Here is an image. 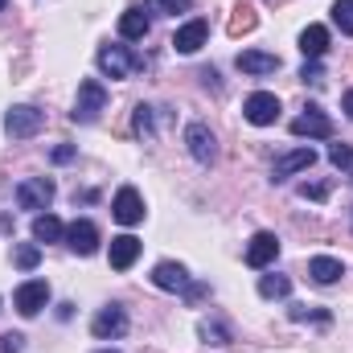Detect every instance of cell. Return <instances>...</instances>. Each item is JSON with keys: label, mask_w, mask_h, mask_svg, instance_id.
I'll return each instance as SVG.
<instances>
[{"label": "cell", "mask_w": 353, "mask_h": 353, "mask_svg": "<svg viewBox=\"0 0 353 353\" xmlns=\"http://www.w3.org/2000/svg\"><path fill=\"white\" fill-rule=\"evenodd\" d=\"M99 111H107V87H103L99 79L79 83V99H74L70 119H74V123H94V119H99Z\"/></svg>", "instance_id": "cell-1"}, {"label": "cell", "mask_w": 353, "mask_h": 353, "mask_svg": "<svg viewBox=\"0 0 353 353\" xmlns=\"http://www.w3.org/2000/svg\"><path fill=\"white\" fill-rule=\"evenodd\" d=\"M94 62H99V70H103L107 79H128V74H136V70L144 66V58H136L128 46H103Z\"/></svg>", "instance_id": "cell-2"}, {"label": "cell", "mask_w": 353, "mask_h": 353, "mask_svg": "<svg viewBox=\"0 0 353 353\" xmlns=\"http://www.w3.org/2000/svg\"><path fill=\"white\" fill-rule=\"evenodd\" d=\"M41 128H46V111H37V107H29V103L12 107V111L4 115V132H8L12 140H29V136H37Z\"/></svg>", "instance_id": "cell-3"}, {"label": "cell", "mask_w": 353, "mask_h": 353, "mask_svg": "<svg viewBox=\"0 0 353 353\" xmlns=\"http://www.w3.org/2000/svg\"><path fill=\"white\" fill-rule=\"evenodd\" d=\"M292 136H308V140H329L333 136V119L316 107V103H308L304 107V115H296L292 119Z\"/></svg>", "instance_id": "cell-4"}, {"label": "cell", "mask_w": 353, "mask_h": 353, "mask_svg": "<svg viewBox=\"0 0 353 353\" xmlns=\"http://www.w3.org/2000/svg\"><path fill=\"white\" fill-rule=\"evenodd\" d=\"M185 148H189V157L197 165H214L218 161V140H214V132L205 123H189L185 128Z\"/></svg>", "instance_id": "cell-5"}, {"label": "cell", "mask_w": 353, "mask_h": 353, "mask_svg": "<svg viewBox=\"0 0 353 353\" xmlns=\"http://www.w3.org/2000/svg\"><path fill=\"white\" fill-rule=\"evenodd\" d=\"M54 181L50 176H29V181H21L17 185V205L21 210H46L50 201H54Z\"/></svg>", "instance_id": "cell-6"}, {"label": "cell", "mask_w": 353, "mask_h": 353, "mask_svg": "<svg viewBox=\"0 0 353 353\" xmlns=\"http://www.w3.org/2000/svg\"><path fill=\"white\" fill-rule=\"evenodd\" d=\"M12 304H17L21 316H37V312L50 304V283H46V279H25V283L17 288Z\"/></svg>", "instance_id": "cell-7"}, {"label": "cell", "mask_w": 353, "mask_h": 353, "mask_svg": "<svg viewBox=\"0 0 353 353\" xmlns=\"http://www.w3.org/2000/svg\"><path fill=\"white\" fill-rule=\"evenodd\" d=\"M243 115H247V123H255V128H271V123L279 119V99H275L271 90H255V94L243 103Z\"/></svg>", "instance_id": "cell-8"}, {"label": "cell", "mask_w": 353, "mask_h": 353, "mask_svg": "<svg viewBox=\"0 0 353 353\" xmlns=\"http://www.w3.org/2000/svg\"><path fill=\"white\" fill-rule=\"evenodd\" d=\"M111 214H115L119 226H136V222H144V197H140L132 185H123V189L115 193V201H111Z\"/></svg>", "instance_id": "cell-9"}, {"label": "cell", "mask_w": 353, "mask_h": 353, "mask_svg": "<svg viewBox=\"0 0 353 353\" xmlns=\"http://www.w3.org/2000/svg\"><path fill=\"white\" fill-rule=\"evenodd\" d=\"M90 333H94L99 341H107V337H123V333H128V312H123L119 304H107V308L90 321Z\"/></svg>", "instance_id": "cell-10"}, {"label": "cell", "mask_w": 353, "mask_h": 353, "mask_svg": "<svg viewBox=\"0 0 353 353\" xmlns=\"http://www.w3.org/2000/svg\"><path fill=\"white\" fill-rule=\"evenodd\" d=\"M66 247H70L74 255H94V251H99V226L87 222V218L70 222V226H66Z\"/></svg>", "instance_id": "cell-11"}, {"label": "cell", "mask_w": 353, "mask_h": 353, "mask_svg": "<svg viewBox=\"0 0 353 353\" xmlns=\"http://www.w3.org/2000/svg\"><path fill=\"white\" fill-rule=\"evenodd\" d=\"M275 255H279V239L271 230H259L247 243V267H255V271H263L267 263H275Z\"/></svg>", "instance_id": "cell-12"}, {"label": "cell", "mask_w": 353, "mask_h": 353, "mask_svg": "<svg viewBox=\"0 0 353 353\" xmlns=\"http://www.w3.org/2000/svg\"><path fill=\"white\" fill-rule=\"evenodd\" d=\"M205 37H210V25L197 17V21L181 25V29L173 33V50H176V54H197V50L205 46Z\"/></svg>", "instance_id": "cell-13"}, {"label": "cell", "mask_w": 353, "mask_h": 353, "mask_svg": "<svg viewBox=\"0 0 353 353\" xmlns=\"http://www.w3.org/2000/svg\"><path fill=\"white\" fill-rule=\"evenodd\" d=\"M152 283L161 288V292H189V271L173 259H165V263L152 267Z\"/></svg>", "instance_id": "cell-14"}, {"label": "cell", "mask_w": 353, "mask_h": 353, "mask_svg": "<svg viewBox=\"0 0 353 353\" xmlns=\"http://www.w3.org/2000/svg\"><path fill=\"white\" fill-rule=\"evenodd\" d=\"M140 251H144V243L136 234H119V239H111V255L107 259H111L115 271H128V267L140 259Z\"/></svg>", "instance_id": "cell-15"}, {"label": "cell", "mask_w": 353, "mask_h": 353, "mask_svg": "<svg viewBox=\"0 0 353 353\" xmlns=\"http://www.w3.org/2000/svg\"><path fill=\"white\" fill-rule=\"evenodd\" d=\"M312 165H316V152H312V148H292L288 157H279V161H275L271 176H275V181H283V176L304 173V169H312Z\"/></svg>", "instance_id": "cell-16"}, {"label": "cell", "mask_w": 353, "mask_h": 353, "mask_svg": "<svg viewBox=\"0 0 353 353\" xmlns=\"http://www.w3.org/2000/svg\"><path fill=\"white\" fill-rule=\"evenodd\" d=\"M234 66H239L243 74H275V70H279V58L267 54V50H243V54L234 58Z\"/></svg>", "instance_id": "cell-17"}, {"label": "cell", "mask_w": 353, "mask_h": 353, "mask_svg": "<svg viewBox=\"0 0 353 353\" xmlns=\"http://www.w3.org/2000/svg\"><path fill=\"white\" fill-rule=\"evenodd\" d=\"M300 50H304L308 62H321L325 50H329V29H325V25H308V29L300 33Z\"/></svg>", "instance_id": "cell-18"}, {"label": "cell", "mask_w": 353, "mask_h": 353, "mask_svg": "<svg viewBox=\"0 0 353 353\" xmlns=\"http://www.w3.org/2000/svg\"><path fill=\"white\" fill-rule=\"evenodd\" d=\"M308 275H312L316 283H337V279L345 275V263L333 259V255H316V259H308Z\"/></svg>", "instance_id": "cell-19"}, {"label": "cell", "mask_w": 353, "mask_h": 353, "mask_svg": "<svg viewBox=\"0 0 353 353\" xmlns=\"http://www.w3.org/2000/svg\"><path fill=\"white\" fill-rule=\"evenodd\" d=\"M119 37H123V41H144V37H148V17H144L140 8H128V12L119 17Z\"/></svg>", "instance_id": "cell-20"}, {"label": "cell", "mask_w": 353, "mask_h": 353, "mask_svg": "<svg viewBox=\"0 0 353 353\" xmlns=\"http://www.w3.org/2000/svg\"><path fill=\"white\" fill-rule=\"evenodd\" d=\"M33 239L37 243H58V239H66V226L54 214H37L33 218Z\"/></svg>", "instance_id": "cell-21"}, {"label": "cell", "mask_w": 353, "mask_h": 353, "mask_svg": "<svg viewBox=\"0 0 353 353\" xmlns=\"http://www.w3.org/2000/svg\"><path fill=\"white\" fill-rule=\"evenodd\" d=\"M197 333H201V341H210V345H230V341H234L230 329H226L218 316H205V321L197 325Z\"/></svg>", "instance_id": "cell-22"}, {"label": "cell", "mask_w": 353, "mask_h": 353, "mask_svg": "<svg viewBox=\"0 0 353 353\" xmlns=\"http://www.w3.org/2000/svg\"><path fill=\"white\" fill-rule=\"evenodd\" d=\"M259 296H263V300H283V296H292V279H288V275H259Z\"/></svg>", "instance_id": "cell-23"}, {"label": "cell", "mask_w": 353, "mask_h": 353, "mask_svg": "<svg viewBox=\"0 0 353 353\" xmlns=\"http://www.w3.org/2000/svg\"><path fill=\"white\" fill-rule=\"evenodd\" d=\"M255 25H259L255 8H251V4H239V8H234V17H230V37H239V33H251Z\"/></svg>", "instance_id": "cell-24"}, {"label": "cell", "mask_w": 353, "mask_h": 353, "mask_svg": "<svg viewBox=\"0 0 353 353\" xmlns=\"http://www.w3.org/2000/svg\"><path fill=\"white\" fill-rule=\"evenodd\" d=\"M12 263L21 267V271H33V267L41 263V247H37V243H21V247L12 251Z\"/></svg>", "instance_id": "cell-25"}, {"label": "cell", "mask_w": 353, "mask_h": 353, "mask_svg": "<svg viewBox=\"0 0 353 353\" xmlns=\"http://www.w3.org/2000/svg\"><path fill=\"white\" fill-rule=\"evenodd\" d=\"M333 21H337L341 33L353 37V0H333Z\"/></svg>", "instance_id": "cell-26"}, {"label": "cell", "mask_w": 353, "mask_h": 353, "mask_svg": "<svg viewBox=\"0 0 353 353\" xmlns=\"http://www.w3.org/2000/svg\"><path fill=\"white\" fill-rule=\"evenodd\" d=\"M329 161H333V169L353 173V148L350 144H333V148H329Z\"/></svg>", "instance_id": "cell-27"}, {"label": "cell", "mask_w": 353, "mask_h": 353, "mask_svg": "<svg viewBox=\"0 0 353 353\" xmlns=\"http://www.w3.org/2000/svg\"><path fill=\"white\" fill-rule=\"evenodd\" d=\"M296 193H300L304 201H325V197H329V185H325V181H304Z\"/></svg>", "instance_id": "cell-28"}, {"label": "cell", "mask_w": 353, "mask_h": 353, "mask_svg": "<svg viewBox=\"0 0 353 353\" xmlns=\"http://www.w3.org/2000/svg\"><path fill=\"white\" fill-rule=\"evenodd\" d=\"M292 321H321V325H329L333 316L329 312H316V308H308V304H292V312H288Z\"/></svg>", "instance_id": "cell-29"}, {"label": "cell", "mask_w": 353, "mask_h": 353, "mask_svg": "<svg viewBox=\"0 0 353 353\" xmlns=\"http://www.w3.org/2000/svg\"><path fill=\"white\" fill-rule=\"evenodd\" d=\"M152 111L157 107H144V103L136 107V136H152Z\"/></svg>", "instance_id": "cell-30"}, {"label": "cell", "mask_w": 353, "mask_h": 353, "mask_svg": "<svg viewBox=\"0 0 353 353\" xmlns=\"http://www.w3.org/2000/svg\"><path fill=\"white\" fill-rule=\"evenodd\" d=\"M148 8H157V12H169V17H176V12H185V8H189V0H148Z\"/></svg>", "instance_id": "cell-31"}, {"label": "cell", "mask_w": 353, "mask_h": 353, "mask_svg": "<svg viewBox=\"0 0 353 353\" xmlns=\"http://www.w3.org/2000/svg\"><path fill=\"white\" fill-rule=\"evenodd\" d=\"M25 337L21 333H0V353H21Z\"/></svg>", "instance_id": "cell-32"}, {"label": "cell", "mask_w": 353, "mask_h": 353, "mask_svg": "<svg viewBox=\"0 0 353 353\" xmlns=\"http://www.w3.org/2000/svg\"><path fill=\"white\" fill-rule=\"evenodd\" d=\"M300 79H304V83H325V70H321V62H304Z\"/></svg>", "instance_id": "cell-33"}, {"label": "cell", "mask_w": 353, "mask_h": 353, "mask_svg": "<svg viewBox=\"0 0 353 353\" xmlns=\"http://www.w3.org/2000/svg\"><path fill=\"white\" fill-rule=\"evenodd\" d=\"M50 157H54V165H70V161H74V148H70V144H62V148H54Z\"/></svg>", "instance_id": "cell-34"}, {"label": "cell", "mask_w": 353, "mask_h": 353, "mask_svg": "<svg viewBox=\"0 0 353 353\" xmlns=\"http://www.w3.org/2000/svg\"><path fill=\"white\" fill-rule=\"evenodd\" d=\"M345 115L353 119V90H345Z\"/></svg>", "instance_id": "cell-35"}, {"label": "cell", "mask_w": 353, "mask_h": 353, "mask_svg": "<svg viewBox=\"0 0 353 353\" xmlns=\"http://www.w3.org/2000/svg\"><path fill=\"white\" fill-rule=\"evenodd\" d=\"M99 353H115V350H99Z\"/></svg>", "instance_id": "cell-36"}, {"label": "cell", "mask_w": 353, "mask_h": 353, "mask_svg": "<svg viewBox=\"0 0 353 353\" xmlns=\"http://www.w3.org/2000/svg\"><path fill=\"white\" fill-rule=\"evenodd\" d=\"M4 4H8V0H0V8H4Z\"/></svg>", "instance_id": "cell-37"}]
</instances>
